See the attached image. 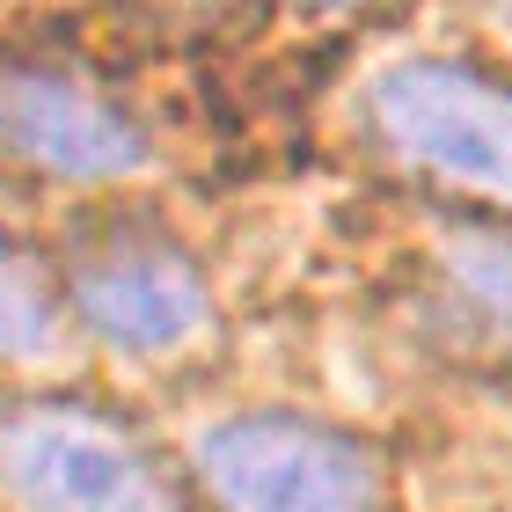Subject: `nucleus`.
<instances>
[{
	"label": "nucleus",
	"instance_id": "1",
	"mask_svg": "<svg viewBox=\"0 0 512 512\" xmlns=\"http://www.w3.org/2000/svg\"><path fill=\"white\" fill-rule=\"evenodd\" d=\"M198 483L227 512H381V469L352 432L293 410H235L191 439Z\"/></svg>",
	"mask_w": 512,
	"mask_h": 512
},
{
	"label": "nucleus",
	"instance_id": "2",
	"mask_svg": "<svg viewBox=\"0 0 512 512\" xmlns=\"http://www.w3.org/2000/svg\"><path fill=\"white\" fill-rule=\"evenodd\" d=\"M0 476L22 512H183L161 461L81 403L15 410L0 425Z\"/></svg>",
	"mask_w": 512,
	"mask_h": 512
},
{
	"label": "nucleus",
	"instance_id": "3",
	"mask_svg": "<svg viewBox=\"0 0 512 512\" xmlns=\"http://www.w3.org/2000/svg\"><path fill=\"white\" fill-rule=\"evenodd\" d=\"M374 125L395 154L425 161L461 191L512 205V88L461 59H395L374 74Z\"/></svg>",
	"mask_w": 512,
	"mask_h": 512
},
{
	"label": "nucleus",
	"instance_id": "4",
	"mask_svg": "<svg viewBox=\"0 0 512 512\" xmlns=\"http://www.w3.org/2000/svg\"><path fill=\"white\" fill-rule=\"evenodd\" d=\"M66 278H74L81 315L96 322L118 352H147V359L176 352V344H191L205 330V315H213L198 264L147 220L81 227Z\"/></svg>",
	"mask_w": 512,
	"mask_h": 512
},
{
	"label": "nucleus",
	"instance_id": "5",
	"mask_svg": "<svg viewBox=\"0 0 512 512\" xmlns=\"http://www.w3.org/2000/svg\"><path fill=\"white\" fill-rule=\"evenodd\" d=\"M0 147L66 183H125L154 161L147 132L118 103L59 74H0Z\"/></svg>",
	"mask_w": 512,
	"mask_h": 512
},
{
	"label": "nucleus",
	"instance_id": "6",
	"mask_svg": "<svg viewBox=\"0 0 512 512\" xmlns=\"http://www.w3.org/2000/svg\"><path fill=\"white\" fill-rule=\"evenodd\" d=\"M447 278L469 293V308L512 344V235H454Z\"/></svg>",
	"mask_w": 512,
	"mask_h": 512
},
{
	"label": "nucleus",
	"instance_id": "7",
	"mask_svg": "<svg viewBox=\"0 0 512 512\" xmlns=\"http://www.w3.org/2000/svg\"><path fill=\"white\" fill-rule=\"evenodd\" d=\"M52 344V286L15 242H0V359H30Z\"/></svg>",
	"mask_w": 512,
	"mask_h": 512
},
{
	"label": "nucleus",
	"instance_id": "8",
	"mask_svg": "<svg viewBox=\"0 0 512 512\" xmlns=\"http://www.w3.org/2000/svg\"><path fill=\"white\" fill-rule=\"evenodd\" d=\"M330 8H352V0H330Z\"/></svg>",
	"mask_w": 512,
	"mask_h": 512
}]
</instances>
